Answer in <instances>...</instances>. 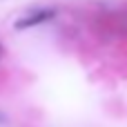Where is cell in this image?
<instances>
[{
	"mask_svg": "<svg viewBox=\"0 0 127 127\" xmlns=\"http://www.w3.org/2000/svg\"><path fill=\"white\" fill-rule=\"evenodd\" d=\"M96 25L107 36L127 38V11H107V13L98 16V22Z\"/></svg>",
	"mask_w": 127,
	"mask_h": 127,
	"instance_id": "obj_1",
	"label": "cell"
},
{
	"mask_svg": "<svg viewBox=\"0 0 127 127\" xmlns=\"http://www.w3.org/2000/svg\"><path fill=\"white\" fill-rule=\"evenodd\" d=\"M54 16V9H38L29 16H22L18 22H16V29H29V27H36L40 22H47L49 18Z\"/></svg>",
	"mask_w": 127,
	"mask_h": 127,
	"instance_id": "obj_2",
	"label": "cell"
}]
</instances>
